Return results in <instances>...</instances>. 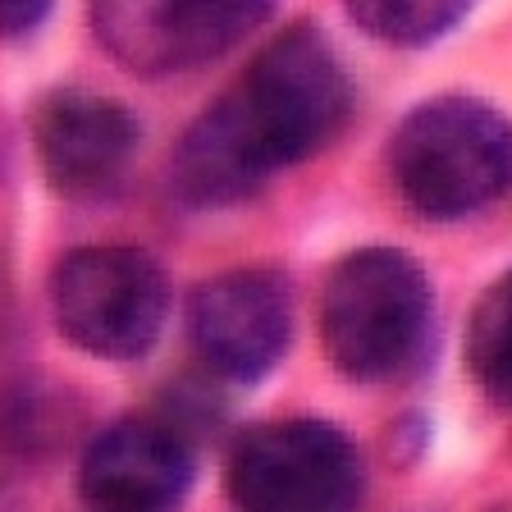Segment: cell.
<instances>
[{
    "mask_svg": "<svg viewBox=\"0 0 512 512\" xmlns=\"http://www.w3.org/2000/svg\"><path fill=\"white\" fill-rule=\"evenodd\" d=\"M348 110L352 83L339 51L316 23H293L188 124L170 160L174 192L197 211L247 202L270 174L330 147Z\"/></svg>",
    "mask_w": 512,
    "mask_h": 512,
    "instance_id": "cell-1",
    "label": "cell"
},
{
    "mask_svg": "<svg viewBox=\"0 0 512 512\" xmlns=\"http://www.w3.org/2000/svg\"><path fill=\"white\" fill-rule=\"evenodd\" d=\"M389 179L426 220H462L512 188V119L480 96L421 101L389 138Z\"/></svg>",
    "mask_w": 512,
    "mask_h": 512,
    "instance_id": "cell-2",
    "label": "cell"
},
{
    "mask_svg": "<svg viewBox=\"0 0 512 512\" xmlns=\"http://www.w3.org/2000/svg\"><path fill=\"white\" fill-rule=\"evenodd\" d=\"M430 339V279L398 247H362L334 266L320 298V343L334 371L380 384L421 362Z\"/></svg>",
    "mask_w": 512,
    "mask_h": 512,
    "instance_id": "cell-3",
    "label": "cell"
},
{
    "mask_svg": "<svg viewBox=\"0 0 512 512\" xmlns=\"http://www.w3.org/2000/svg\"><path fill=\"white\" fill-rule=\"evenodd\" d=\"M55 325L101 362H138L170 316V279L142 247H78L51 279Z\"/></svg>",
    "mask_w": 512,
    "mask_h": 512,
    "instance_id": "cell-4",
    "label": "cell"
},
{
    "mask_svg": "<svg viewBox=\"0 0 512 512\" xmlns=\"http://www.w3.org/2000/svg\"><path fill=\"white\" fill-rule=\"evenodd\" d=\"M362 453L330 421H270L238 439L229 494L247 512H339L362 499Z\"/></svg>",
    "mask_w": 512,
    "mask_h": 512,
    "instance_id": "cell-5",
    "label": "cell"
},
{
    "mask_svg": "<svg viewBox=\"0 0 512 512\" xmlns=\"http://www.w3.org/2000/svg\"><path fill=\"white\" fill-rule=\"evenodd\" d=\"M279 0H92L96 37L142 78L188 74L234 51Z\"/></svg>",
    "mask_w": 512,
    "mask_h": 512,
    "instance_id": "cell-6",
    "label": "cell"
},
{
    "mask_svg": "<svg viewBox=\"0 0 512 512\" xmlns=\"http://www.w3.org/2000/svg\"><path fill=\"white\" fill-rule=\"evenodd\" d=\"M192 348L220 380L256 384L293 343V288L279 270H224L188 302Z\"/></svg>",
    "mask_w": 512,
    "mask_h": 512,
    "instance_id": "cell-7",
    "label": "cell"
},
{
    "mask_svg": "<svg viewBox=\"0 0 512 512\" xmlns=\"http://www.w3.org/2000/svg\"><path fill=\"white\" fill-rule=\"evenodd\" d=\"M32 147L60 197H106L138 156V119L87 87H55L32 110Z\"/></svg>",
    "mask_w": 512,
    "mask_h": 512,
    "instance_id": "cell-8",
    "label": "cell"
},
{
    "mask_svg": "<svg viewBox=\"0 0 512 512\" xmlns=\"http://www.w3.org/2000/svg\"><path fill=\"white\" fill-rule=\"evenodd\" d=\"M192 448L174 421L128 416L101 430L78 462V494L96 508L151 512L170 508L192 490Z\"/></svg>",
    "mask_w": 512,
    "mask_h": 512,
    "instance_id": "cell-9",
    "label": "cell"
},
{
    "mask_svg": "<svg viewBox=\"0 0 512 512\" xmlns=\"http://www.w3.org/2000/svg\"><path fill=\"white\" fill-rule=\"evenodd\" d=\"M348 19L394 51H421L458 28L476 0H343Z\"/></svg>",
    "mask_w": 512,
    "mask_h": 512,
    "instance_id": "cell-10",
    "label": "cell"
},
{
    "mask_svg": "<svg viewBox=\"0 0 512 512\" xmlns=\"http://www.w3.org/2000/svg\"><path fill=\"white\" fill-rule=\"evenodd\" d=\"M467 371L499 407H512V270L494 279L467 320Z\"/></svg>",
    "mask_w": 512,
    "mask_h": 512,
    "instance_id": "cell-11",
    "label": "cell"
},
{
    "mask_svg": "<svg viewBox=\"0 0 512 512\" xmlns=\"http://www.w3.org/2000/svg\"><path fill=\"white\" fill-rule=\"evenodd\" d=\"M78 426L69 394H60L55 384L46 380H28L19 384L5 407H0V439L14 453H28V458H46L69 439V430Z\"/></svg>",
    "mask_w": 512,
    "mask_h": 512,
    "instance_id": "cell-12",
    "label": "cell"
},
{
    "mask_svg": "<svg viewBox=\"0 0 512 512\" xmlns=\"http://www.w3.org/2000/svg\"><path fill=\"white\" fill-rule=\"evenodd\" d=\"M55 0H0V42H14V37H28L46 23Z\"/></svg>",
    "mask_w": 512,
    "mask_h": 512,
    "instance_id": "cell-13",
    "label": "cell"
}]
</instances>
